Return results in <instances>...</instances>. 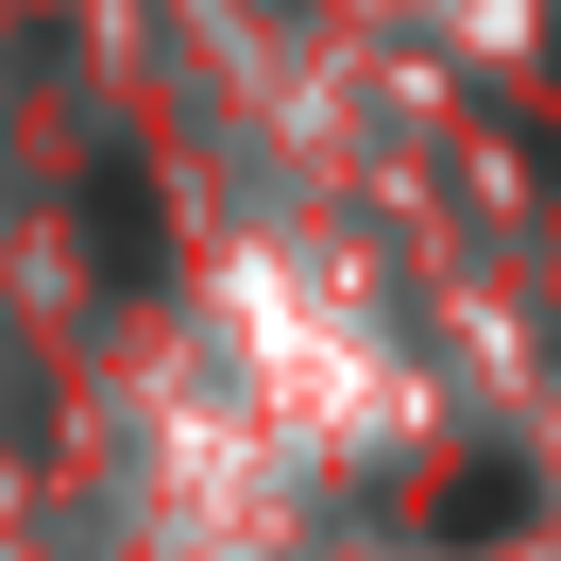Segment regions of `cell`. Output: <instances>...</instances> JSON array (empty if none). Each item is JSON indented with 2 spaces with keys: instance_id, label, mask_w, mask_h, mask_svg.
Returning <instances> with one entry per match:
<instances>
[{
  "instance_id": "1",
  "label": "cell",
  "mask_w": 561,
  "mask_h": 561,
  "mask_svg": "<svg viewBox=\"0 0 561 561\" xmlns=\"http://www.w3.org/2000/svg\"><path fill=\"white\" fill-rule=\"evenodd\" d=\"M425 545H511V527H527V459H459V477H425Z\"/></svg>"
},
{
  "instance_id": "2",
  "label": "cell",
  "mask_w": 561,
  "mask_h": 561,
  "mask_svg": "<svg viewBox=\"0 0 561 561\" xmlns=\"http://www.w3.org/2000/svg\"><path fill=\"white\" fill-rule=\"evenodd\" d=\"M85 239H103V273H119V289L153 273V171H137V153H103V171H85Z\"/></svg>"
}]
</instances>
